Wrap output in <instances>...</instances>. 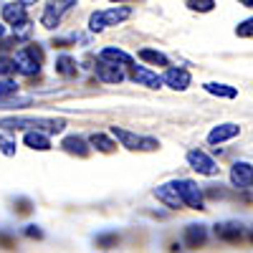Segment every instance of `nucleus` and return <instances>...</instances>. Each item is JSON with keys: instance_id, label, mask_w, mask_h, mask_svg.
<instances>
[{"instance_id": "obj_1", "label": "nucleus", "mask_w": 253, "mask_h": 253, "mask_svg": "<svg viewBox=\"0 0 253 253\" xmlns=\"http://www.w3.org/2000/svg\"><path fill=\"white\" fill-rule=\"evenodd\" d=\"M66 126V119H48V117H5L0 119V129L18 132V129H41L46 134H58Z\"/></svg>"}, {"instance_id": "obj_2", "label": "nucleus", "mask_w": 253, "mask_h": 253, "mask_svg": "<svg viewBox=\"0 0 253 253\" xmlns=\"http://www.w3.org/2000/svg\"><path fill=\"white\" fill-rule=\"evenodd\" d=\"M15 69L20 74H26V76H36L41 71V61H43V51H41V46H26V48H20L15 56Z\"/></svg>"}, {"instance_id": "obj_3", "label": "nucleus", "mask_w": 253, "mask_h": 253, "mask_svg": "<svg viewBox=\"0 0 253 253\" xmlns=\"http://www.w3.org/2000/svg\"><path fill=\"white\" fill-rule=\"evenodd\" d=\"M132 15V8H112V10H99L89 18V28L94 33H101L107 26H119L122 20Z\"/></svg>"}, {"instance_id": "obj_4", "label": "nucleus", "mask_w": 253, "mask_h": 253, "mask_svg": "<svg viewBox=\"0 0 253 253\" xmlns=\"http://www.w3.org/2000/svg\"><path fill=\"white\" fill-rule=\"evenodd\" d=\"M112 134L122 142V147H126V150L152 152V150H157V147H160V142H157V139H152V137H139V134H134V132L122 129V126H112Z\"/></svg>"}, {"instance_id": "obj_5", "label": "nucleus", "mask_w": 253, "mask_h": 253, "mask_svg": "<svg viewBox=\"0 0 253 253\" xmlns=\"http://www.w3.org/2000/svg\"><path fill=\"white\" fill-rule=\"evenodd\" d=\"M74 5H76V0H48L43 15H41V23H43V28L53 31V28L61 23V18L66 15Z\"/></svg>"}, {"instance_id": "obj_6", "label": "nucleus", "mask_w": 253, "mask_h": 253, "mask_svg": "<svg viewBox=\"0 0 253 253\" xmlns=\"http://www.w3.org/2000/svg\"><path fill=\"white\" fill-rule=\"evenodd\" d=\"M172 185H175V190L180 193V198H182V203H185L187 208L203 210V190H200L193 180H175Z\"/></svg>"}, {"instance_id": "obj_7", "label": "nucleus", "mask_w": 253, "mask_h": 253, "mask_svg": "<svg viewBox=\"0 0 253 253\" xmlns=\"http://www.w3.org/2000/svg\"><path fill=\"white\" fill-rule=\"evenodd\" d=\"M187 162H190V167H193L195 172L208 175V177H213V175L220 172V167L215 165V160L208 157V155L200 152V150H190V152H187Z\"/></svg>"}, {"instance_id": "obj_8", "label": "nucleus", "mask_w": 253, "mask_h": 253, "mask_svg": "<svg viewBox=\"0 0 253 253\" xmlns=\"http://www.w3.org/2000/svg\"><path fill=\"white\" fill-rule=\"evenodd\" d=\"M3 18L8 20V23L15 28V31H20V28H28V15H26V5L23 3H8V5H3Z\"/></svg>"}, {"instance_id": "obj_9", "label": "nucleus", "mask_w": 253, "mask_h": 253, "mask_svg": "<svg viewBox=\"0 0 253 253\" xmlns=\"http://www.w3.org/2000/svg\"><path fill=\"white\" fill-rule=\"evenodd\" d=\"M132 81L139 84V86H147V89H160L165 84L155 71H150L147 66H132Z\"/></svg>"}, {"instance_id": "obj_10", "label": "nucleus", "mask_w": 253, "mask_h": 253, "mask_svg": "<svg viewBox=\"0 0 253 253\" xmlns=\"http://www.w3.org/2000/svg\"><path fill=\"white\" fill-rule=\"evenodd\" d=\"M238 132H241V126H238V124L225 122V124H218V126H213V129H210L208 142H210V144H220V142H228V139L238 137Z\"/></svg>"}, {"instance_id": "obj_11", "label": "nucleus", "mask_w": 253, "mask_h": 253, "mask_svg": "<svg viewBox=\"0 0 253 253\" xmlns=\"http://www.w3.org/2000/svg\"><path fill=\"white\" fill-rule=\"evenodd\" d=\"M96 76H99L104 84H122V81H124L122 69L117 66V63H112V61H104V58L96 63Z\"/></svg>"}, {"instance_id": "obj_12", "label": "nucleus", "mask_w": 253, "mask_h": 253, "mask_svg": "<svg viewBox=\"0 0 253 253\" xmlns=\"http://www.w3.org/2000/svg\"><path fill=\"white\" fill-rule=\"evenodd\" d=\"M230 182H233L236 187L248 190L251 182H253V167H251L248 162H236L233 170H230Z\"/></svg>"}, {"instance_id": "obj_13", "label": "nucleus", "mask_w": 253, "mask_h": 253, "mask_svg": "<svg viewBox=\"0 0 253 253\" xmlns=\"http://www.w3.org/2000/svg\"><path fill=\"white\" fill-rule=\"evenodd\" d=\"M162 81L175 91H185L190 86V71L185 69H167V74L162 76Z\"/></svg>"}, {"instance_id": "obj_14", "label": "nucleus", "mask_w": 253, "mask_h": 253, "mask_svg": "<svg viewBox=\"0 0 253 253\" xmlns=\"http://www.w3.org/2000/svg\"><path fill=\"white\" fill-rule=\"evenodd\" d=\"M155 198L157 200H162L167 208H182L185 203H182V198H180V193L175 190V185L170 182V185H160L157 190H155Z\"/></svg>"}, {"instance_id": "obj_15", "label": "nucleus", "mask_w": 253, "mask_h": 253, "mask_svg": "<svg viewBox=\"0 0 253 253\" xmlns=\"http://www.w3.org/2000/svg\"><path fill=\"white\" fill-rule=\"evenodd\" d=\"M61 147L66 150L69 155H76V157H86L89 152H91V147H89V142L84 139V137H79V134H71V137H66L61 142Z\"/></svg>"}, {"instance_id": "obj_16", "label": "nucleus", "mask_w": 253, "mask_h": 253, "mask_svg": "<svg viewBox=\"0 0 253 253\" xmlns=\"http://www.w3.org/2000/svg\"><path fill=\"white\" fill-rule=\"evenodd\" d=\"M215 236L220 241H241L243 238V225L241 223H233V220H228V223H218L215 225Z\"/></svg>"}, {"instance_id": "obj_17", "label": "nucleus", "mask_w": 253, "mask_h": 253, "mask_svg": "<svg viewBox=\"0 0 253 253\" xmlns=\"http://www.w3.org/2000/svg\"><path fill=\"white\" fill-rule=\"evenodd\" d=\"M23 142H26V147H31V150H38V152H48V150H51V142H48L46 132H41V129L26 132Z\"/></svg>"}, {"instance_id": "obj_18", "label": "nucleus", "mask_w": 253, "mask_h": 253, "mask_svg": "<svg viewBox=\"0 0 253 253\" xmlns=\"http://www.w3.org/2000/svg\"><path fill=\"white\" fill-rule=\"evenodd\" d=\"M205 91L213 94V96H223V99H236V96H238V89H236V86H228V84H215V81L205 84Z\"/></svg>"}, {"instance_id": "obj_19", "label": "nucleus", "mask_w": 253, "mask_h": 253, "mask_svg": "<svg viewBox=\"0 0 253 253\" xmlns=\"http://www.w3.org/2000/svg\"><path fill=\"white\" fill-rule=\"evenodd\" d=\"M56 74L66 76V79H74V76L79 74L76 61H74L71 56H58V58H56Z\"/></svg>"}, {"instance_id": "obj_20", "label": "nucleus", "mask_w": 253, "mask_h": 253, "mask_svg": "<svg viewBox=\"0 0 253 253\" xmlns=\"http://www.w3.org/2000/svg\"><path fill=\"white\" fill-rule=\"evenodd\" d=\"M101 58L104 61H112V63H122V66H132V56L126 51H119V48H104L101 51Z\"/></svg>"}, {"instance_id": "obj_21", "label": "nucleus", "mask_w": 253, "mask_h": 253, "mask_svg": "<svg viewBox=\"0 0 253 253\" xmlns=\"http://www.w3.org/2000/svg\"><path fill=\"white\" fill-rule=\"evenodd\" d=\"M185 238H187L190 246H203L205 238H208V230H205V225H187L185 228Z\"/></svg>"}, {"instance_id": "obj_22", "label": "nucleus", "mask_w": 253, "mask_h": 253, "mask_svg": "<svg viewBox=\"0 0 253 253\" xmlns=\"http://www.w3.org/2000/svg\"><path fill=\"white\" fill-rule=\"evenodd\" d=\"M89 144L91 147H96L99 152H104V155H109V152H114L117 150V144L107 137V134H101V132H94L91 134V139H89Z\"/></svg>"}, {"instance_id": "obj_23", "label": "nucleus", "mask_w": 253, "mask_h": 253, "mask_svg": "<svg viewBox=\"0 0 253 253\" xmlns=\"http://www.w3.org/2000/svg\"><path fill=\"white\" fill-rule=\"evenodd\" d=\"M139 58L155 63V66H167V63H170L165 53H160V51H155V48H142V51H139Z\"/></svg>"}, {"instance_id": "obj_24", "label": "nucleus", "mask_w": 253, "mask_h": 253, "mask_svg": "<svg viewBox=\"0 0 253 253\" xmlns=\"http://www.w3.org/2000/svg\"><path fill=\"white\" fill-rule=\"evenodd\" d=\"M187 8L198 13H210L215 8V0H187Z\"/></svg>"}, {"instance_id": "obj_25", "label": "nucleus", "mask_w": 253, "mask_h": 253, "mask_svg": "<svg viewBox=\"0 0 253 253\" xmlns=\"http://www.w3.org/2000/svg\"><path fill=\"white\" fill-rule=\"evenodd\" d=\"M31 99L28 96H18V99H3L0 101V109H20V107H28Z\"/></svg>"}, {"instance_id": "obj_26", "label": "nucleus", "mask_w": 253, "mask_h": 253, "mask_svg": "<svg viewBox=\"0 0 253 253\" xmlns=\"http://www.w3.org/2000/svg\"><path fill=\"white\" fill-rule=\"evenodd\" d=\"M15 91H18V84H15L13 79H3V81H0V101L8 99V96L15 94Z\"/></svg>"}, {"instance_id": "obj_27", "label": "nucleus", "mask_w": 253, "mask_h": 253, "mask_svg": "<svg viewBox=\"0 0 253 253\" xmlns=\"http://www.w3.org/2000/svg\"><path fill=\"white\" fill-rule=\"evenodd\" d=\"M13 71H18V69H15V58L0 56V76H8V74H13Z\"/></svg>"}, {"instance_id": "obj_28", "label": "nucleus", "mask_w": 253, "mask_h": 253, "mask_svg": "<svg viewBox=\"0 0 253 253\" xmlns=\"http://www.w3.org/2000/svg\"><path fill=\"white\" fill-rule=\"evenodd\" d=\"M236 36H241V38H251V36H253V18H248V20H243V23H238Z\"/></svg>"}, {"instance_id": "obj_29", "label": "nucleus", "mask_w": 253, "mask_h": 253, "mask_svg": "<svg viewBox=\"0 0 253 253\" xmlns=\"http://www.w3.org/2000/svg\"><path fill=\"white\" fill-rule=\"evenodd\" d=\"M0 150H3V155H15V142H10V139H5V137H0Z\"/></svg>"}, {"instance_id": "obj_30", "label": "nucleus", "mask_w": 253, "mask_h": 253, "mask_svg": "<svg viewBox=\"0 0 253 253\" xmlns=\"http://www.w3.org/2000/svg\"><path fill=\"white\" fill-rule=\"evenodd\" d=\"M96 241H99V246H112V243L119 241V236L117 233H107V236H99Z\"/></svg>"}, {"instance_id": "obj_31", "label": "nucleus", "mask_w": 253, "mask_h": 253, "mask_svg": "<svg viewBox=\"0 0 253 253\" xmlns=\"http://www.w3.org/2000/svg\"><path fill=\"white\" fill-rule=\"evenodd\" d=\"M26 236H28V238H43V230H41L38 225H28V228H26Z\"/></svg>"}, {"instance_id": "obj_32", "label": "nucleus", "mask_w": 253, "mask_h": 253, "mask_svg": "<svg viewBox=\"0 0 253 253\" xmlns=\"http://www.w3.org/2000/svg\"><path fill=\"white\" fill-rule=\"evenodd\" d=\"M238 3H241L243 8H253V0H238Z\"/></svg>"}, {"instance_id": "obj_33", "label": "nucleus", "mask_w": 253, "mask_h": 253, "mask_svg": "<svg viewBox=\"0 0 253 253\" xmlns=\"http://www.w3.org/2000/svg\"><path fill=\"white\" fill-rule=\"evenodd\" d=\"M18 3H23V5H36L38 0H18Z\"/></svg>"}, {"instance_id": "obj_34", "label": "nucleus", "mask_w": 253, "mask_h": 253, "mask_svg": "<svg viewBox=\"0 0 253 253\" xmlns=\"http://www.w3.org/2000/svg\"><path fill=\"white\" fill-rule=\"evenodd\" d=\"M5 36V26H0V38H3Z\"/></svg>"}, {"instance_id": "obj_35", "label": "nucleus", "mask_w": 253, "mask_h": 253, "mask_svg": "<svg viewBox=\"0 0 253 253\" xmlns=\"http://www.w3.org/2000/svg\"><path fill=\"white\" fill-rule=\"evenodd\" d=\"M248 198L253 200V187H248Z\"/></svg>"}, {"instance_id": "obj_36", "label": "nucleus", "mask_w": 253, "mask_h": 253, "mask_svg": "<svg viewBox=\"0 0 253 253\" xmlns=\"http://www.w3.org/2000/svg\"><path fill=\"white\" fill-rule=\"evenodd\" d=\"M114 3H122V0H114Z\"/></svg>"}]
</instances>
